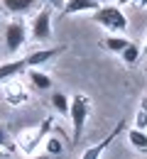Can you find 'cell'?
<instances>
[{"label": "cell", "instance_id": "1", "mask_svg": "<svg viewBox=\"0 0 147 159\" xmlns=\"http://www.w3.org/2000/svg\"><path fill=\"white\" fill-rule=\"evenodd\" d=\"M66 118L71 120V127H74L71 142L76 144L81 139V135H84V127H86V122H88V118H91V100H88V96L76 93L74 98L69 100V115Z\"/></svg>", "mask_w": 147, "mask_h": 159}, {"label": "cell", "instance_id": "2", "mask_svg": "<svg viewBox=\"0 0 147 159\" xmlns=\"http://www.w3.org/2000/svg\"><path fill=\"white\" fill-rule=\"evenodd\" d=\"M93 22L101 25L108 32H125L127 30V17L118 5H98V10H93Z\"/></svg>", "mask_w": 147, "mask_h": 159}, {"label": "cell", "instance_id": "3", "mask_svg": "<svg viewBox=\"0 0 147 159\" xmlns=\"http://www.w3.org/2000/svg\"><path fill=\"white\" fill-rule=\"evenodd\" d=\"M52 127H54V118H44L42 122H39V127L37 130H32V132H22L20 135V147L25 154H32L34 152V147L42 142L49 132H52Z\"/></svg>", "mask_w": 147, "mask_h": 159}, {"label": "cell", "instance_id": "4", "mask_svg": "<svg viewBox=\"0 0 147 159\" xmlns=\"http://www.w3.org/2000/svg\"><path fill=\"white\" fill-rule=\"evenodd\" d=\"M32 39L34 42L52 39V12H49V7H42L34 15V20H32Z\"/></svg>", "mask_w": 147, "mask_h": 159}, {"label": "cell", "instance_id": "5", "mask_svg": "<svg viewBox=\"0 0 147 159\" xmlns=\"http://www.w3.org/2000/svg\"><path fill=\"white\" fill-rule=\"evenodd\" d=\"M25 42H27V27H25V22H20V20L10 22L5 27V47H7V52L10 54L17 52Z\"/></svg>", "mask_w": 147, "mask_h": 159}, {"label": "cell", "instance_id": "6", "mask_svg": "<svg viewBox=\"0 0 147 159\" xmlns=\"http://www.w3.org/2000/svg\"><path fill=\"white\" fill-rule=\"evenodd\" d=\"M123 130H125V120H120V122H118V125H115V127H113V130H110V132H108V135H105L101 142H96L93 147H88V149H86V152H84L79 159H101V154H103L105 149L113 144V139L118 137Z\"/></svg>", "mask_w": 147, "mask_h": 159}, {"label": "cell", "instance_id": "7", "mask_svg": "<svg viewBox=\"0 0 147 159\" xmlns=\"http://www.w3.org/2000/svg\"><path fill=\"white\" fill-rule=\"evenodd\" d=\"M64 52V47H52V49H39V52H32L27 59H25V66L27 69H34V66H42L47 61H52L54 57H59Z\"/></svg>", "mask_w": 147, "mask_h": 159}, {"label": "cell", "instance_id": "8", "mask_svg": "<svg viewBox=\"0 0 147 159\" xmlns=\"http://www.w3.org/2000/svg\"><path fill=\"white\" fill-rule=\"evenodd\" d=\"M98 0H64L62 12L64 15H76V12H93L98 10Z\"/></svg>", "mask_w": 147, "mask_h": 159}, {"label": "cell", "instance_id": "9", "mask_svg": "<svg viewBox=\"0 0 147 159\" xmlns=\"http://www.w3.org/2000/svg\"><path fill=\"white\" fill-rule=\"evenodd\" d=\"M25 59L22 61H7V64H0V83H7V81L17 79L22 71H25Z\"/></svg>", "mask_w": 147, "mask_h": 159}, {"label": "cell", "instance_id": "10", "mask_svg": "<svg viewBox=\"0 0 147 159\" xmlns=\"http://www.w3.org/2000/svg\"><path fill=\"white\" fill-rule=\"evenodd\" d=\"M127 37H123V34H108L105 39H101V47H103L105 52H113V54H120L123 49L127 47Z\"/></svg>", "mask_w": 147, "mask_h": 159}, {"label": "cell", "instance_id": "11", "mask_svg": "<svg viewBox=\"0 0 147 159\" xmlns=\"http://www.w3.org/2000/svg\"><path fill=\"white\" fill-rule=\"evenodd\" d=\"M0 2L12 15H22V12H27V10H32L37 5V0H0Z\"/></svg>", "mask_w": 147, "mask_h": 159}, {"label": "cell", "instance_id": "12", "mask_svg": "<svg viewBox=\"0 0 147 159\" xmlns=\"http://www.w3.org/2000/svg\"><path fill=\"white\" fill-rule=\"evenodd\" d=\"M30 83H32L37 91H49V88H52V76L44 74V71H39V69L34 66V69H30Z\"/></svg>", "mask_w": 147, "mask_h": 159}, {"label": "cell", "instance_id": "13", "mask_svg": "<svg viewBox=\"0 0 147 159\" xmlns=\"http://www.w3.org/2000/svg\"><path fill=\"white\" fill-rule=\"evenodd\" d=\"M127 142L137 149V152H147V132L145 130H140V127H132V130H127Z\"/></svg>", "mask_w": 147, "mask_h": 159}, {"label": "cell", "instance_id": "14", "mask_svg": "<svg viewBox=\"0 0 147 159\" xmlns=\"http://www.w3.org/2000/svg\"><path fill=\"white\" fill-rule=\"evenodd\" d=\"M49 103H52V108L59 113V115H69V96L66 93H62V91H54L52 93V98H49Z\"/></svg>", "mask_w": 147, "mask_h": 159}, {"label": "cell", "instance_id": "15", "mask_svg": "<svg viewBox=\"0 0 147 159\" xmlns=\"http://www.w3.org/2000/svg\"><path fill=\"white\" fill-rule=\"evenodd\" d=\"M140 54H142V49H140L137 44L127 42V47L120 52V59H123V64H125V66H135V64H137V59H140Z\"/></svg>", "mask_w": 147, "mask_h": 159}, {"label": "cell", "instance_id": "16", "mask_svg": "<svg viewBox=\"0 0 147 159\" xmlns=\"http://www.w3.org/2000/svg\"><path fill=\"white\" fill-rule=\"evenodd\" d=\"M5 100H7L10 105H22V103L27 100V93L22 91L20 86H7V93H5Z\"/></svg>", "mask_w": 147, "mask_h": 159}, {"label": "cell", "instance_id": "17", "mask_svg": "<svg viewBox=\"0 0 147 159\" xmlns=\"http://www.w3.org/2000/svg\"><path fill=\"white\" fill-rule=\"evenodd\" d=\"M44 149H47V154H52V157H59L64 149V144L59 142V137H44Z\"/></svg>", "mask_w": 147, "mask_h": 159}, {"label": "cell", "instance_id": "18", "mask_svg": "<svg viewBox=\"0 0 147 159\" xmlns=\"http://www.w3.org/2000/svg\"><path fill=\"white\" fill-rule=\"evenodd\" d=\"M135 127H140V130H147V113H145V110H137V118H135Z\"/></svg>", "mask_w": 147, "mask_h": 159}, {"label": "cell", "instance_id": "19", "mask_svg": "<svg viewBox=\"0 0 147 159\" xmlns=\"http://www.w3.org/2000/svg\"><path fill=\"white\" fill-rule=\"evenodd\" d=\"M0 149H12V144L7 142V130L0 125Z\"/></svg>", "mask_w": 147, "mask_h": 159}, {"label": "cell", "instance_id": "20", "mask_svg": "<svg viewBox=\"0 0 147 159\" xmlns=\"http://www.w3.org/2000/svg\"><path fill=\"white\" fill-rule=\"evenodd\" d=\"M49 2V7H59L62 10V5H64V0H47Z\"/></svg>", "mask_w": 147, "mask_h": 159}, {"label": "cell", "instance_id": "21", "mask_svg": "<svg viewBox=\"0 0 147 159\" xmlns=\"http://www.w3.org/2000/svg\"><path fill=\"white\" fill-rule=\"evenodd\" d=\"M30 159H57V157H52V154H39V157H30Z\"/></svg>", "mask_w": 147, "mask_h": 159}, {"label": "cell", "instance_id": "22", "mask_svg": "<svg viewBox=\"0 0 147 159\" xmlns=\"http://www.w3.org/2000/svg\"><path fill=\"white\" fill-rule=\"evenodd\" d=\"M140 110H145V113H147V96L142 98V103H140Z\"/></svg>", "mask_w": 147, "mask_h": 159}, {"label": "cell", "instance_id": "23", "mask_svg": "<svg viewBox=\"0 0 147 159\" xmlns=\"http://www.w3.org/2000/svg\"><path fill=\"white\" fill-rule=\"evenodd\" d=\"M142 52L147 54V30H145V47H142Z\"/></svg>", "mask_w": 147, "mask_h": 159}, {"label": "cell", "instance_id": "24", "mask_svg": "<svg viewBox=\"0 0 147 159\" xmlns=\"http://www.w3.org/2000/svg\"><path fill=\"white\" fill-rule=\"evenodd\" d=\"M115 2H120V5H127V2H132V0H115Z\"/></svg>", "mask_w": 147, "mask_h": 159}, {"label": "cell", "instance_id": "25", "mask_svg": "<svg viewBox=\"0 0 147 159\" xmlns=\"http://www.w3.org/2000/svg\"><path fill=\"white\" fill-rule=\"evenodd\" d=\"M98 2H101V5H108V2H113V0H98Z\"/></svg>", "mask_w": 147, "mask_h": 159}, {"label": "cell", "instance_id": "26", "mask_svg": "<svg viewBox=\"0 0 147 159\" xmlns=\"http://www.w3.org/2000/svg\"><path fill=\"white\" fill-rule=\"evenodd\" d=\"M137 2H140V5H142V7H147V0H137Z\"/></svg>", "mask_w": 147, "mask_h": 159}, {"label": "cell", "instance_id": "27", "mask_svg": "<svg viewBox=\"0 0 147 159\" xmlns=\"http://www.w3.org/2000/svg\"><path fill=\"white\" fill-rule=\"evenodd\" d=\"M145 71H147V64H145Z\"/></svg>", "mask_w": 147, "mask_h": 159}]
</instances>
